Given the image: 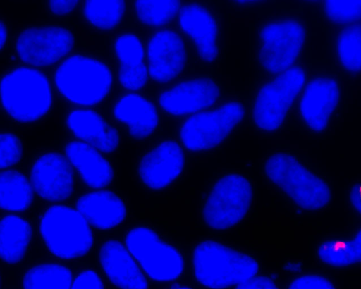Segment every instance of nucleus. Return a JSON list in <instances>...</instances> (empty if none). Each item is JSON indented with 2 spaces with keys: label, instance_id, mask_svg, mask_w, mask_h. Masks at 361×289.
Wrapping results in <instances>:
<instances>
[{
  "label": "nucleus",
  "instance_id": "1",
  "mask_svg": "<svg viewBox=\"0 0 361 289\" xmlns=\"http://www.w3.org/2000/svg\"><path fill=\"white\" fill-rule=\"evenodd\" d=\"M192 266L199 283L213 289L240 284L258 271L257 262L249 255L211 240L196 246Z\"/></svg>",
  "mask_w": 361,
  "mask_h": 289
},
{
  "label": "nucleus",
  "instance_id": "2",
  "mask_svg": "<svg viewBox=\"0 0 361 289\" xmlns=\"http://www.w3.org/2000/svg\"><path fill=\"white\" fill-rule=\"evenodd\" d=\"M269 180L295 204L307 210H317L329 202L328 185L293 156L276 153L265 161Z\"/></svg>",
  "mask_w": 361,
  "mask_h": 289
},
{
  "label": "nucleus",
  "instance_id": "3",
  "mask_svg": "<svg viewBox=\"0 0 361 289\" xmlns=\"http://www.w3.org/2000/svg\"><path fill=\"white\" fill-rule=\"evenodd\" d=\"M1 92L4 108L20 121L39 118L51 104L48 80L35 69L23 67L9 72L1 80Z\"/></svg>",
  "mask_w": 361,
  "mask_h": 289
},
{
  "label": "nucleus",
  "instance_id": "4",
  "mask_svg": "<svg viewBox=\"0 0 361 289\" xmlns=\"http://www.w3.org/2000/svg\"><path fill=\"white\" fill-rule=\"evenodd\" d=\"M54 81L58 90L69 101L80 105H92L101 102L108 94L111 75L102 63L74 56L58 68Z\"/></svg>",
  "mask_w": 361,
  "mask_h": 289
},
{
  "label": "nucleus",
  "instance_id": "5",
  "mask_svg": "<svg viewBox=\"0 0 361 289\" xmlns=\"http://www.w3.org/2000/svg\"><path fill=\"white\" fill-rule=\"evenodd\" d=\"M40 230L47 247L61 259L80 257L92 246L93 236L87 221L68 207L49 208L41 219Z\"/></svg>",
  "mask_w": 361,
  "mask_h": 289
},
{
  "label": "nucleus",
  "instance_id": "6",
  "mask_svg": "<svg viewBox=\"0 0 361 289\" xmlns=\"http://www.w3.org/2000/svg\"><path fill=\"white\" fill-rule=\"evenodd\" d=\"M252 199L250 182L238 173L221 178L212 188L202 209L204 223L214 230H226L242 221Z\"/></svg>",
  "mask_w": 361,
  "mask_h": 289
},
{
  "label": "nucleus",
  "instance_id": "7",
  "mask_svg": "<svg viewBox=\"0 0 361 289\" xmlns=\"http://www.w3.org/2000/svg\"><path fill=\"white\" fill-rule=\"evenodd\" d=\"M305 80L303 70L294 66L276 75L259 91L254 104L253 120L267 132L278 129Z\"/></svg>",
  "mask_w": 361,
  "mask_h": 289
},
{
  "label": "nucleus",
  "instance_id": "8",
  "mask_svg": "<svg viewBox=\"0 0 361 289\" xmlns=\"http://www.w3.org/2000/svg\"><path fill=\"white\" fill-rule=\"evenodd\" d=\"M305 39V30L298 21L275 20L265 25L259 35V65L269 75H278L291 68Z\"/></svg>",
  "mask_w": 361,
  "mask_h": 289
},
{
  "label": "nucleus",
  "instance_id": "9",
  "mask_svg": "<svg viewBox=\"0 0 361 289\" xmlns=\"http://www.w3.org/2000/svg\"><path fill=\"white\" fill-rule=\"evenodd\" d=\"M245 111L238 102H228L216 109L202 111L182 125L180 137L186 148L203 151L224 141L243 120Z\"/></svg>",
  "mask_w": 361,
  "mask_h": 289
},
{
  "label": "nucleus",
  "instance_id": "10",
  "mask_svg": "<svg viewBox=\"0 0 361 289\" xmlns=\"http://www.w3.org/2000/svg\"><path fill=\"white\" fill-rule=\"evenodd\" d=\"M126 244L147 274L155 281H173L183 271L180 253L149 228H133L128 233Z\"/></svg>",
  "mask_w": 361,
  "mask_h": 289
},
{
  "label": "nucleus",
  "instance_id": "11",
  "mask_svg": "<svg viewBox=\"0 0 361 289\" xmlns=\"http://www.w3.org/2000/svg\"><path fill=\"white\" fill-rule=\"evenodd\" d=\"M73 46V38L67 30L58 27L30 28L16 40L19 58L35 66L52 65L66 56Z\"/></svg>",
  "mask_w": 361,
  "mask_h": 289
},
{
  "label": "nucleus",
  "instance_id": "12",
  "mask_svg": "<svg viewBox=\"0 0 361 289\" xmlns=\"http://www.w3.org/2000/svg\"><path fill=\"white\" fill-rule=\"evenodd\" d=\"M30 180L36 193L49 201L64 200L73 189L71 166L63 155L56 152L45 154L35 162Z\"/></svg>",
  "mask_w": 361,
  "mask_h": 289
},
{
  "label": "nucleus",
  "instance_id": "13",
  "mask_svg": "<svg viewBox=\"0 0 361 289\" xmlns=\"http://www.w3.org/2000/svg\"><path fill=\"white\" fill-rule=\"evenodd\" d=\"M148 68L151 77L159 82L173 79L183 69L186 53L180 37L175 32L155 33L147 47Z\"/></svg>",
  "mask_w": 361,
  "mask_h": 289
},
{
  "label": "nucleus",
  "instance_id": "14",
  "mask_svg": "<svg viewBox=\"0 0 361 289\" xmlns=\"http://www.w3.org/2000/svg\"><path fill=\"white\" fill-rule=\"evenodd\" d=\"M184 155L180 145L166 141L149 151L142 158L138 167L142 181L149 187L162 189L180 174Z\"/></svg>",
  "mask_w": 361,
  "mask_h": 289
},
{
  "label": "nucleus",
  "instance_id": "15",
  "mask_svg": "<svg viewBox=\"0 0 361 289\" xmlns=\"http://www.w3.org/2000/svg\"><path fill=\"white\" fill-rule=\"evenodd\" d=\"M219 95V87L213 81L194 79L180 82L164 91L160 95L159 102L168 113L183 115L212 106Z\"/></svg>",
  "mask_w": 361,
  "mask_h": 289
},
{
  "label": "nucleus",
  "instance_id": "16",
  "mask_svg": "<svg viewBox=\"0 0 361 289\" xmlns=\"http://www.w3.org/2000/svg\"><path fill=\"white\" fill-rule=\"evenodd\" d=\"M339 97L337 82L331 78L318 77L306 86L300 103V114L313 131H322L328 125Z\"/></svg>",
  "mask_w": 361,
  "mask_h": 289
},
{
  "label": "nucleus",
  "instance_id": "17",
  "mask_svg": "<svg viewBox=\"0 0 361 289\" xmlns=\"http://www.w3.org/2000/svg\"><path fill=\"white\" fill-rule=\"evenodd\" d=\"M179 22L194 42L200 56L205 61H213L217 55V27L210 12L198 4H187L180 10Z\"/></svg>",
  "mask_w": 361,
  "mask_h": 289
},
{
  "label": "nucleus",
  "instance_id": "18",
  "mask_svg": "<svg viewBox=\"0 0 361 289\" xmlns=\"http://www.w3.org/2000/svg\"><path fill=\"white\" fill-rule=\"evenodd\" d=\"M101 266L120 289H147V283L126 247L119 242H105L99 251Z\"/></svg>",
  "mask_w": 361,
  "mask_h": 289
},
{
  "label": "nucleus",
  "instance_id": "19",
  "mask_svg": "<svg viewBox=\"0 0 361 289\" xmlns=\"http://www.w3.org/2000/svg\"><path fill=\"white\" fill-rule=\"evenodd\" d=\"M68 125L78 138L99 151L111 152L118 145L116 130L94 111H72L68 118Z\"/></svg>",
  "mask_w": 361,
  "mask_h": 289
},
{
  "label": "nucleus",
  "instance_id": "20",
  "mask_svg": "<svg viewBox=\"0 0 361 289\" xmlns=\"http://www.w3.org/2000/svg\"><path fill=\"white\" fill-rule=\"evenodd\" d=\"M76 209L87 223L100 229L118 225L126 214L123 201L109 191H97L82 195L77 201Z\"/></svg>",
  "mask_w": 361,
  "mask_h": 289
},
{
  "label": "nucleus",
  "instance_id": "21",
  "mask_svg": "<svg viewBox=\"0 0 361 289\" xmlns=\"http://www.w3.org/2000/svg\"><path fill=\"white\" fill-rule=\"evenodd\" d=\"M65 153L88 186L102 188L111 183V166L97 149L85 142L74 141L66 144Z\"/></svg>",
  "mask_w": 361,
  "mask_h": 289
},
{
  "label": "nucleus",
  "instance_id": "22",
  "mask_svg": "<svg viewBox=\"0 0 361 289\" xmlns=\"http://www.w3.org/2000/svg\"><path fill=\"white\" fill-rule=\"evenodd\" d=\"M114 113L135 139L148 137L157 125V113L154 106L137 94H128L121 97L115 104Z\"/></svg>",
  "mask_w": 361,
  "mask_h": 289
},
{
  "label": "nucleus",
  "instance_id": "23",
  "mask_svg": "<svg viewBox=\"0 0 361 289\" xmlns=\"http://www.w3.org/2000/svg\"><path fill=\"white\" fill-rule=\"evenodd\" d=\"M115 50L120 63L121 85L130 91L142 88L147 80V71L140 39L132 34L122 35L116 41Z\"/></svg>",
  "mask_w": 361,
  "mask_h": 289
},
{
  "label": "nucleus",
  "instance_id": "24",
  "mask_svg": "<svg viewBox=\"0 0 361 289\" xmlns=\"http://www.w3.org/2000/svg\"><path fill=\"white\" fill-rule=\"evenodd\" d=\"M31 235L30 224L16 215L1 221L0 251L2 259L8 263L20 261L24 256Z\"/></svg>",
  "mask_w": 361,
  "mask_h": 289
},
{
  "label": "nucleus",
  "instance_id": "25",
  "mask_svg": "<svg viewBox=\"0 0 361 289\" xmlns=\"http://www.w3.org/2000/svg\"><path fill=\"white\" fill-rule=\"evenodd\" d=\"M32 199L31 185L21 173L6 170L1 173L0 204L4 209L19 211L26 209Z\"/></svg>",
  "mask_w": 361,
  "mask_h": 289
},
{
  "label": "nucleus",
  "instance_id": "26",
  "mask_svg": "<svg viewBox=\"0 0 361 289\" xmlns=\"http://www.w3.org/2000/svg\"><path fill=\"white\" fill-rule=\"evenodd\" d=\"M24 289H71L72 275L66 266L42 264L29 269L24 276Z\"/></svg>",
  "mask_w": 361,
  "mask_h": 289
},
{
  "label": "nucleus",
  "instance_id": "27",
  "mask_svg": "<svg viewBox=\"0 0 361 289\" xmlns=\"http://www.w3.org/2000/svg\"><path fill=\"white\" fill-rule=\"evenodd\" d=\"M343 247L333 241H326L318 248L319 259L326 264L334 267H343L361 263V228L350 239L336 240Z\"/></svg>",
  "mask_w": 361,
  "mask_h": 289
},
{
  "label": "nucleus",
  "instance_id": "28",
  "mask_svg": "<svg viewBox=\"0 0 361 289\" xmlns=\"http://www.w3.org/2000/svg\"><path fill=\"white\" fill-rule=\"evenodd\" d=\"M336 50L340 63L346 70L361 71V24L349 25L340 32Z\"/></svg>",
  "mask_w": 361,
  "mask_h": 289
},
{
  "label": "nucleus",
  "instance_id": "29",
  "mask_svg": "<svg viewBox=\"0 0 361 289\" xmlns=\"http://www.w3.org/2000/svg\"><path fill=\"white\" fill-rule=\"evenodd\" d=\"M126 10L125 1H86L84 13L95 27L109 30L121 21Z\"/></svg>",
  "mask_w": 361,
  "mask_h": 289
},
{
  "label": "nucleus",
  "instance_id": "30",
  "mask_svg": "<svg viewBox=\"0 0 361 289\" xmlns=\"http://www.w3.org/2000/svg\"><path fill=\"white\" fill-rule=\"evenodd\" d=\"M135 11L144 24L159 26L171 21L181 8L179 1H135Z\"/></svg>",
  "mask_w": 361,
  "mask_h": 289
},
{
  "label": "nucleus",
  "instance_id": "31",
  "mask_svg": "<svg viewBox=\"0 0 361 289\" xmlns=\"http://www.w3.org/2000/svg\"><path fill=\"white\" fill-rule=\"evenodd\" d=\"M324 11L326 17L337 24H353L361 20V0L325 1Z\"/></svg>",
  "mask_w": 361,
  "mask_h": 289
},
{
  "label": "nucleus",
  "instance_id": "32",
  "mask_svg": "<svg viewBox=\"0 0 361 289\" xmlns=\"http://www.w3.org/2000/svg\"><path fill=\"white\" fill-rule=\"evenodd\" d=\"M21 145L12 133H4L0 136V167L6 168L17 163L21 156Z\"/></svg>",
  "mask_w": 361,
  "mask_h": 289
},
{
  "label": "nucleus",
  "instance_id": "33",
  "mask_svg": "<svg viewBox=\"0 0 361 289\" xmlns=\"http://www.w3.org/2000/svg\"><path fill=\"white\" fill-rule=\"evenodd\" d=\"M288 289H336L331 281L318 275H303L292 281Z\"/></svg>",
  "mask_w": 361,
  "mask_h": 289
},
{
  "label": "nucleus",
  "instance_id": "34",
  "mask_svg": "<svg viewBox=\"0 0 361 289\" xmlns=\"http://www.w3.org/2000/svg\"><path fill=\"white\" fill-rule=\"evenodd\" d=\"M71 289H104L98 275L90 270L81 272L74 280Z\"/></svg>",
  "mask_w": 361,
  "mask_h": 289
},
{
  "label": "nucleus",
  "instance_id": "35",
  "mask_svg": "<svg viewBox=\"0 0 361 289\" xmlns=\"http://www.w3.org/2000/svg\"><path fill=\"white\" fill-rule=\"evenodd\" d=\"M236 289H279V288L269 278L263 276H254L238 284Z\"/></svg>",
  "mask_w": 361,
  "mask_h": 289
},
{
  "label": "nucleus",
  "instance_id": "36",
  "mask_svg": "<svg viewBox=\"0 0 361 289\" xmlns=\"http://www.w3.org/2000/svg\"><path fill=\"white\" fill-rule=\"evenodd\" d=\"M78 1H49L50 11L55 15H66L74 10Z\"/></svg>",
  "mask_w": 361,
  "mask_h": 289
},
{
  "label": "nucleus",
  "instance_id": "37",
  "mask_svg": "<svg viewBox=\"0 0 361 289\" xmlns=\"http://www.w3.org/2000/svg\"><path fill=\"white\" fill-rule=\"evenodd\" d=\"M349 199L353 207L361 214V185L351 189Z\"/></svg>",
  "mask_w": 361,
  "mask_h": 289
},
{
  "label": "nucleus",
  "instance_id": "38",
  "mask_svg": "<svg viewBox=\"0 0 361 289\" xmlns=\"http://www.w3.org/2000/svg\"><path fill=\"white\" fill-rule=\"evenodd\" d=\"M0 35H1V42H0L1 47L3 48L4 44H5L6 40V37H7L6 28L4 26V24L3 23H1V33H0Z\"/></svg>",
  "mask_w": 361,
  "mask_h": 289
},
{
  "label": "nucleus",
  "instance_id": "39",
  "mask_svg": "<svg viewBox=\"0 0 361 289\" xmlns=\"http://www.w3.org/2000/svg\"><path fill=\"white\" fill-rule=\"evenodd\" d=\"M168 289H192V288L187 287V286L174 285Z\"/></svg>",
  "mask_w": 361,
  "mask_h": 289
}]
</instances>
